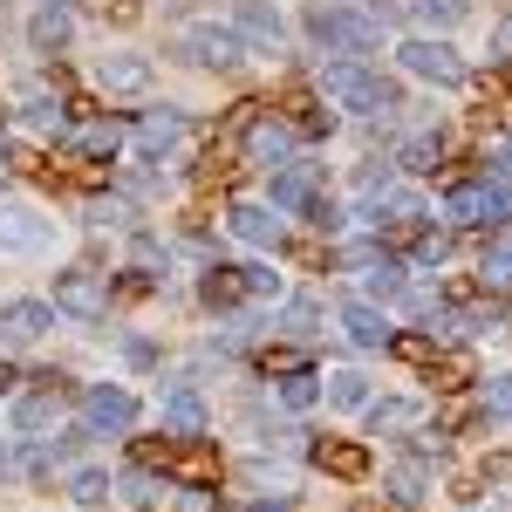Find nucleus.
Returning a JSON list of instances; mask_svg holds the SVG:
<instances>
[{
  "label": "nucleus",
  "instance_id": "obj_2",
  "mask_svg": "<svg viewBox=\"0 0 512 512\" xmlns=\"http://www.w3.org/2000/svg\"><path fill=\"white\" fill-rule=\"evenodd\" d=\"M164 55L192 62V69H233L239 55H246V41L233 28H219V21H192V28H178V35L164 41Z\"/></svg>",
  "mask_w": 512,
  "mask_h": 512
},
{
  "label": "nucleus",
  "instance_id": "obj_9",
  "mask_svg": "<svg viewBox=\"0 0 512 512\" xmlns=\"http://www.w3.org/2000/svg\"><path fill=\"white\" fill-rule=\"evenodd\" d=\"M0 328H7V342H35V335L55 328V308L48 301H7L0 308Z\"/></svg>",
  "mask_w": 512,
  "mask_h": 512
},
{
  "label": "nucleus",
  "instance_id": "obj_29",
  "mask_svg": "<svg viewBox=\"0 0 512 512\" xmlns=\"http://www.w3.org/2000/svg\"><path fill=\"white\" fill-rule=\"evenodd\" d=\"M89 226H96V233H103V226H130V205H123V198H96V205H89Z\"/></svg>",
  "mask_w": 512,
  "mask_h": 512
},
{
  "label": "nucleus",
  "instance_id": "obj_3",
  "mask_svg": "<svg viewBox=\"0 0 512 512\" xmlns=\"http://www.w3.org/2000/svg\"><path fill=\"white\" fill-rule=\"evenodd\" d=\"M308 35L328 48V55H362L376 41V21L369 14H349V7H315L308 14Z\"/></svg>",
  "mask_w": 512,
  "mask_h": 512
},
{
  "label": "nucleus",
  "instance_id": "obj_26",
  "mask_svg": "<svg viewBox=\"0 0 512 512\" xmlns=\"http://www.w3.org/2000/svg\"><path fill=\"white\" fill-rule=\"evenodd\" d=\"M69 499H76V506H103V499H110V478L103 472H76L69 478Z\"/></svg>",
  "mask_w": 512,
  "mask_h": 512
},
{
  "label": "nucleus",
  "instance_id": "obj_12",
  "mask_svg": "<svg viewBox=\"0 0 512 512\" xmlns=\"http://www.w3.org/2000/svg\"><path fill=\"white\" fill-rule=\"evenodd\" d=\"M287 151H294L287 123H253V130H246V158H253V164H267V171H274Z\"/></svg>",
  "mask_w": 512,
  "mask_h": 512
},
{
  "label": "nucleus",
  "instance_id": "obj_15",
  "mask_svg": "<svg viewBox=\"0 0 512 512\" xmlns=\"http://www.w3.org/2000/svg\"><path fill=\"white\" fill-rule=\"evenodd\" d=\"M342 328H349V342H362V349H383L390 342V321L376 315V308H362V301L342 308Z\"/></svg>",
  "mask_w": 512,
  "mask_h": 512
},
{
  "label": "nucleus",
  "instance_id": "obj_5",
  "mask_svg": "<svg viewBox=\"0 0 512 512\" xmlns=\"http://www.w3.org/2000/svg\"><path fill=\"white\" fill-rule=\"evenodd\" d=\"M396 62H403L410 76H424V82H444V89H451V82H465V62H458V48H451V41H403V48H396Z\"/></svg>",
  "mask_w": 512,
  "mask_h": 512
},
{
  "label": "nucleus",
  "instance_id": "obj_18",
  "mask_svg": "<svg viewBox=\"0 0 512 512\" xmlns=\"http://www.w3.org/2000/svg\"><path fill=\"white\" fill-rule=\"evenodd\" d=\"M69 151H76V158H117V151H123V130H117V123H89V130H69Z\"/></svg>",
  "mask_w": 512,
  "mask_h": 512
},
{
  "label": "nucleus",
  "instance_id": "obj_20",
  "mask_svg": "<svg viewBox=\"0 0 512 512\" xmlns=\"http://www.w3.org/2000/svg\"><path fill=\"white\" fill-rule=\"evenodd\" d=\"M315 458H321V472H342V478L369 472V451H362V444H321Z\"/></svg>",
  "mask_w": 512,
  "mask_h": 512
},
{
  "label": "nucleus",
  "instance_id": "obj_6",
  "mask_svg": "<svg viewBox=\"0 0 512 512\" xmlns=\"http://www.w3.org/2000/svg\"><path fill=\"white\" fill-rule=\"evenodd\" d=\"M444 212L458 226H499V219H512V192L506 185H465V192H451Z\"/></svg>",
  "mask_w": 512,
  "mask_h": 512
},
{
  "label": "nucleus",
  "instance_id": "obj_16",
  "mask_svg": "<svg viewBox=\"0 0 512 512\" xmlns=\"http://www.w3.org/2000/svg\"><path fill=\"white\" fill-rule=\"evenodd\" d=\"M178 130H185V117H178V110H151V117H144V130H137L144 158H164V151L178 144Z\"/></svg>",
  "mask_w": 512,
  "mask_h": 512
},
{
  "label": "nucleus",
  "instance_id": "obj_11",
  "mask_svg": "<svg viewBox=\"0 0 512 512\" xmlns=\"http://www.w3.org/2000/svg\"><path fill=\"white\" fill-rule=\"evenodd\" d=\"M41 383H48L41 396H21V403H14V431H48V424L62 417V396H55V376H41Z\"/></svg>",
  "mask_w": 512,
  "mask_h": 512
},
{
  "label": "nucleus",
  "instance_id": "obj_30",
  "mask_svg": "<svg viewBox=\"0 0 512 512\" xmlns=\"http://www.w3.org/2000/svg\"><path fill=\"white\" fill-rule=\"evenodd\" d=\"M315 376H287V383H280V403H287V410H308V403H315Z\"/></svg>",
  "mask_w": 512,
  "mask_h": 512
},
{
  "label": "nucleus",
  "instance_id": "obj_13",
  "mask_svg": "<svg viewBox=\"0 0 512 512\" xmlns=\"http://www.w3.org/2000/svg\"><path fill=\"white\" fill-rule=\"evenodd\" d=\"M396 164H403V171H437V164H444V130L403 137V144H396Z\"/></svg>",
  "mask_w": 512,
  "mask_h": 512
},
{
  "label": "nucleus",
  "instance_id": "obj_28",
  "mask_svg": "<svg viewBox=\"0 0 512 512\" xmlns=\"http://www.w3.org/2000/svg\"><path fill=\"white\" fill-rule=\"evenodd\" d=\"M362 287H369V294H396V287H403V267H390V260H369Z\"/></svg>",
  "mask_w": 512,
  "mask_h": 512
},
{
  "label": "nucleus",
  "instance_id": "obj_24",
  "mask_svg": "<svg viewBox=\"0 0 512 512\" xmlns=\"http://www.w3.org/2000/svg\"><path fill=\"white\" fill-rule=\"evenodd\" d=\"M485 287H512V239H499V246H485Z\"/></svg>",
  "mask_w": 512,
  "mask_h": 512
},
{
  "label": "nucleus",
  "instance_id": "obj_23",
  "mask_svg": "<svg viewBox=\"0 0 512 512\" xmlns=\"http://www.w3.org/2000/svg\"><path fill=\"white\" fill-rule=\"evenodd\" d=\"M328 403H342V410H362V403H369V383H362L355 369H342V376H328Z\"/></svg>",
  "mask_w": 512,
  "mask_h": 512
},
{
  "label": "nucleus",
  "instance_id": "obj_21",
  "mask_svg": "<svg viewBox=\"0 0 512 512\" xmlns=\"http://www.w3.org/2000/svg\"><path fill=\"white\" fill-rule=\"evenodd\" d=\"M308 198H315V171L308 164H294V171L274 178V205H308Z\"/></svg>",
  "mask_w": 512,
  "mask_h": 512
},
{
  "label": "nucleus",
  "instance_id": "obj_34",
  "mask_svg": "<svg viewBox=\"0 0 512 512\" xmlns=\"http://www.w3.org/2000/svg\"><path fill=\"white\" fill-rule=\"evenodd\" d=\"M239 274H246V287H253V294H274V287H280L274 267H239Z\"/></svg>",
  "mask_w": 512,
  "mask_h": 512
},
{
  "label": "nucleus",
  "instance_id": "obj_4",
  "mask_svg": "<svg viewBox=\"0 0 512 512\" xmlns=\"http://www.w3.org/2000/svg\"><path fill=\"white\" fill-rule=\"evenodd\" d=\"M55 308L76 315V321H103L110 294H103V280L89 274V267H62V274H55Z\"/></svg>",
  "mask_w": 512,
  "mask_h": 512
},
{
  "label": "nucleus",
  "instance_id": "obj_31",
  "mask_svg": "<svg viewBox=\"0 0 512 512\" xmlns=\"http://www.w3.org/2000/svg\"><path fill=\"white\" fill-rule=\"evenodd\" d=\"M280 321H287V328H294V335H315L321 308H315V301H287V308H280Z\"/></svg>",
  "mask_w": 512,
  "mask_h": 512
},
{
  "label": "nucleus",
  "instance_id": "obj_14",
  "mask_svg": "<svg viewBox=\"0 0 512 512\" xmlns=\"http://www.w3.org/2000/svg\"><path fill=\"white\" fill-rule=\"evenodd\" d=\"M0 246L7 253H41L48 246V226H35L28 212H0Z\"/></svg>",
  "mask_w": 512,
  "mask_h": 512
},
{
  "label": "nucleus",
  "instance_id": "obj_25",
  "mask_svg": "<svg viewBox=\"0 0 512 512\" xmlns=\"http://www.w3.org/2000/svg\"><path fill=\"white\" fill-rule=\"evenodd\" d=\"M417 417H424L417 403H376V410H369V424H376V431H410Z\"/></svg>",
  "mask_w": 512,
  "mask_h": 512
},
{
  "label": "nucleus",
  "instance_id": "obj_10",
  "mask_svg": "<svg viewBox=\"0 0 512 512\" xmlns=\"http://www.w3.org/2000/svg\"><path fill=\"white\" fill-rule=\"evenodd\" d=\"M96 82L117 89V96H137V89H151V62L144 55H103L96 62Z\"/></svg>",
  "mask_w": 512,
  "mask_h": 512
},
{
  "label": "nucleus",
  "instance_id": "obj_1",
  "mask_svg": "<svg viewBox=\"0 0 512 512\" xmlns=\"http://www.w3.org/2000/svg\"><path fill=\"white\" fill-rule=\"evenodd\" d=\"M321 89L355 110V117H376V110H396V89L376 69H362V62H321Z\"/></svg>",
  "mask_w": 512,
  "mask_h": 512
},
{
  "label": "nucleus",
  "instance_id": "obj_38",
  "mask_svg": "<svg viewBox=\"0 0 512 512\" xmlns=\"http://www.w3.org/2000/svg\"><path fill=\"white\" fill-rule=\"evenodd\" d=\"M246 512H287V506H280V499H260V506H246Z\"/></svg>",
  "mask_w": 512,
  "mask_h": 512
},
{
  "label": "nucleus",
  "instance_id": "obj_27",
  "mask_svg": "<svg viewBox=\"0 0 512 512\" xmlns=\"http://www.w3.org/2000/svg\"><path fill=\"white\" fill-rule=\"evenodd\" d=\"M424 485H431V478H424V465H403V472L390 478V492H396V506H417V499H424Z\"/></svg>",
  "mask_w": 512,
  "mask_h": 512
},
{
  "label": "nucleus",
  "instance_id": "obj_36",
  "mask_svg": "<svg viewBox=\"0 0 512 512\" xmlns=\"http://www.w3.org/2000/svg\"><path fill=\"white\" fill-rule=\"evenodd\" d=\"M492 55H499V62H512V14L492 28Z\"/></svg>",
  "mask_w": 512,
  "mask_h": 512
},
{
  "label": "nucleus",
  "instance_id": "obj_32",
  "mask_svg": "<svg viewBox=\"0 0 512 512\" xmlns=\"http://www.w3.org/2000/svg\"><path fill=\"white\" fill-rule=\"evenodd\" d=\"M233 294H239L233 267H212V280H205V301H212V308H226V301H233Z\"/></svg>",
  "mask_w": 512,
  "mask_h": 512
},
{
  "label": "nucleus",
  "instance_id": "obj_17",
  "mask_svg": "<svg viewBox=\"0 0 512 512\" xmlns=\"http://www.w3.org/2000/svg\"><path fill=\"white\" fill-rule=\"evenodd\" d=\"M164 424L178 437H205V403H198L192 390H171L164 396Z\"/></svg>",
  "mask_w": 512,
  "mask_h": 512
},
{
  "label": "nucleus",
  "instance_id": "obj_8",
  "mask_svg": "<svg viewBox=\"0 0 512 512\" xmlns=\"http://www.w3.org/2000/svg\"><path fill=\"white\" fill-rule=\"evenodd\" d=\"M233 35L246 41V48H260V55H274L287 28H280V14L267 7V0H239L233 7Z\"/></svg>",
  "mask_w": 512,
  "mask_h": 512
},
{
  "label": "nucleus",
  "instance_id": "obj_35",
  "mask_svg": "<svg viewBox=\"0 0 512 512\" xmlns=\"http://www.w3.org/2000/svg\"><path fill=\"white\" fill-rule=\"evenodd\" d=\"M444 253H451V246H444V239H424V246H417V267H444Z\"/></svg>",
  "mask_w": 512,
  "mask_h": 512
},
{
  "label": "nucleus",
  "instance_id": "obj_37",
  "mask_svg": "<svg viewBox=\"0 0 512 512\" xmlns=\"http://www.w3.org/2000/svg\"><path fill=\"white\" fill-rule=\"evenodd\" d=\"M492 164H499V178L512 185V144H499V158H492Z\"/></svg>",
  "mask_w": 512,
  "mask_h": 512
},
{
  "label": "nucleus",
  "instance_id": "obj_19",
  "mask_svg": "<svg viewBox=\"0 0 512 512\" xmlns=\"http://www.w3.org/2000/svg\"><path fill=\"white\" fill-rule=\"evenodd\" d=\"M233 233L246 239V246H274V239H280V219L267 212V205H239V212H233Z\"/></svg>",
  "mask_w": 512,
  "mask_h": 512
},
{
  "label": "nucleus",
  "instance_id": "obj_7",
  "mask_svg": "<svg viewBox=\"0 0 512 512\" xmlns=\"http://www.w3.org/2000/svg\"><path fill=\"white\" fill-rule=\"evenodd\" d=\"M82 424H89L96 437L130 431V424H137V396H130V390H110V383H96V390L82 396Z\"/></svg>",
  "mask_w": 512,
  "mask_h": 512
},
{
  "label": "nucleus",
  "instance_id": "obj_22",
  "mask_svg": "<svg viewBox=\"0 0 512 512\" xmlns=\"http://www.w3.org/2000/svg\"><path fill=\"white\" fill-rule=\"evenodd\" d=\"M28 35H35V48H62V41H69V14H62V7H41Z\"/></svg>",
  "mask_w": 512,
  "mask_h": 512
},
{
  "label": "nucleus",
  "instance_id": "obj_33",
  "mask_svg": "<svg viewBox=\"0 0 512 512\" xmlns=\"http://www.w3.org/2000/svg\"><path fill=\"white\" fill-rule=\"evenodd\" d=\"M417 14H424V21H458L465 0H417Z\"/></svg>",
  "mask_w": 512,
  "mask_h": 512
}]
</instances>
